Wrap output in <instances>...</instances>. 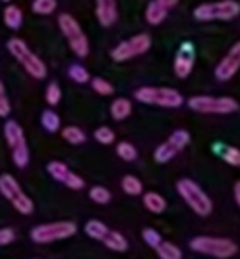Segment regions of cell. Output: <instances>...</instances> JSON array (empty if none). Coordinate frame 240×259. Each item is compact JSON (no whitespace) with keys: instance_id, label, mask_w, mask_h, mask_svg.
<instances>
[{"instance_id":"cell-1","label":"cell","mask_w":240,"mask_h":259,"mask_svg":"<svg viewBox=\"0 0 240 259\" xmlns=\"http://www.w3.org/2000/svg\"><path fill=\"white\" fill-rule=\"evenodd\" d=\"M7 50H9L11 55H13L21 65H23V69L32 78H35V79L46 78V74H48L46 64L34 52H30V48H28L25 41H21V39H18V37L9 39Z\"/></svg>"},{"instance_id":"cell-2","label":"cell","mask_w":240,"mask_h":259,"mask_svg":"<svg viewBox=\"0 0 240 259\" xmlns=\"http://www.w3.org/2000/svg\"><path fill=\"white\" fill-rule=\"evenodd\" d=\"M189 245H191V249L194 252L217 259L233 257L238 250L235 242H231L228 238H217V236H196V238L191 240Z\"/></svg>"},{"instance_id":"cell-3","label":"cell","mask_w":240,"mask_h":259,"mask_svg":"<svg viewBox=\"0 0 240 259\" xmlns=\"http://www.w3.org/2000/svg\"><path fill=\"white\" fill-rule=\"evenodd\" d=\"M177 191H179L180 198L187 203V206L191 208L194 213L207 217L212 211V199L205 194L202 187L196 182H192L191 178H182L177 182Z\"/></svg>"},{"instance_id":"cell-4","label":"cell","mask_w":240,"mask_h":259,"mask_svg":"<svg viewBox=\"0 0 240 259\" xmlns=\"http://www.w3.org/2000/svg\"><path fill=\"white\" fill-rule=\"evenodd\" d=\"M134 97L143 104L161 106V108H179L184 104V97L180 92L165 87H141L134 92Z\"/></svg>"},{"instance_id":"cell-5","label":"cell","mask_w":240,"mask_h":259,"mask_svg":"<svg viewBox=\"0 0 240 259\" xmlns=\"http://www.w3.org/2000/svg\"><path fill=\"white\" fill-rule=\"evenodd\" d=\"M240 14V4L235 0H219L212 4H202L194 9L192 16L198 21H230Z\"/></svg>"},{"instance_id":"cell-6","label":"cell","mask_w":240,"mask_h":259,"mask_svg":"<svg viewBox=\"0 0 240 259\" xmlns=\"http://www.w3.org/2000/svg\"><path fill=\"white\" fill-rule=\"evenodd\" d=\"M192 111L205 115H230L238 111V103L231 97H212V96H194L187 101Z\"/></svg>"},{"instance_id":"cell-7","label":"cell","mask_w":240,"mask_h":259,"mask_svg":"<svg viewBox=\"0 0 240 259\" xmlns=\"http://www.w3.org/2000/svg\"><path fill=\"white\" fill-rule=\"evenodd\" d=\"M0 192L20 213L28 215L34 211V201L25 194L21 185L18 184L13 175H0Z\"/></svg>"},{"instance_id":"cell-8","label":"cell","mask_w":240,"mask_h":259,"mask_svg":"<svg viewBox=\"0 0 240 259\" xmlns=\"http://www.w3.org/2000/svg\"><path fill=\"white\" fill-rule=\"evenodd\" d=\"M59 27L62 34L65 35V39L69 41V46H71L74 55H78L79 58H85L89 55V39L83 34L78 21L71 14L64 13L59 16Z\"/></svg>"},{"instance_id":"cell-9","label":"cell","mask_w":240,"mask_h":259,"mask_svg":"<svg viewBox=\"0 0 240 259\" xmlns=\"http://www.w3.org/2000/svg\"><path fill=\"white\" fill-rule=\"evenodd\" d=\"M4 136L9 145L11 152H13V160L18 167H25L30 160V154H28L27 140H25L23 129L18 125L14 120H9L4 125Z\"/></svg>"},{"instance_id":"cell-10","label":"cell","mask_w":240,"mask_h":259,"mask_svg":"<svg viewBox=\"0 0 240 259\" xmlns=\"http://www.w3.org/2000/svg\"><path fill=\"white\" fill-rule=\"evenodd\" d=\"M76 224L71 221H60V222H50V224L35 226L30 231V238L35 243H50L57 240H65L76 235Z\"/></svg>"},{"instance_id":"cell-11","label":"cell","mask_w":240,"mask_h":259,"mask_svg":"<svg viewBox=\"0 0 240 259\" xmlns=\"http://www.w3.org/2000/svg\"><path fill=\"white\" fill-rule=\"evenodd\" d=\"M150 37L147 34H138L134 37L127 39V41H122L118 46H115L111 50V58L115 62H126L131 60V58L138 57V55H143L150 50Z\"/></svg>"},{"instance_id":"cell-12","label":"cell","mask_w":240,"mask_h":259,"mask_svg":"<svg viewBox=\"0 0 240 259\" xmlns=\"http://www.w3.org/2000/svg\"><path fill=\"white\" fill-rule=\"evenodd\" d=\"M238 69H240V41L226 53V57L217 64L216 78L221 79V81H228V79H231L237 74Z\"/></svg>"},{"instance_id":"cell-13","label":"cell","mask_w":240,"mask_h":259,"mask_svg":"<svg viewBox=\"0 0 240 259\" xmlns=\"http://www.w3.org/2000/svg\"><path fill=\"white\" fill-rule=\"evenodd\" d=\"M192 67H194V48H192L191 42H184L180 46L179 53H177L175 64H173V69H175L177 78L184 79L191 74Z\"/></svg>"},{"instance_id":"cell-14","label":"cell","mask_w":240,"mask_h":259,"mask_svg":"<svg viewBox=\"0 0 240 259\" xmlns=\"http://www.w3.org/2000/svg\"><path fill=\"white\" fill-rule=\"evenodd\" d=\"M96 14L103 27H110L117 21V0H96Z\"/></svg>"},{"instance_id":"cell-15","label":"cell","mask_w":240,"mask_h":259,"mask_svg":"<svg viewBox=\"0 0 240 259\" xmlns=\"http://www.w3.org/2000/svg\"><path fill=\"white\" fill-rule=\"evenodd\" d=\"M168 16V9L163 6L159 0H152L147 6V11H145V18L150 25H159L165 21V18Z\"/></svg>"},{"instance_id":"cell-16","label":"cell","mask_w":240,"mask_h":259,"mask_svg":"<svg viewBox=\"0 0 240 259\" xmlns=\"http://www.w3.org/2000/svg\"><path fill=\"white\" fill-rule=\"evenodd\" d=\"M131 111H133V104H131L129 99H126V97H118V99H115L113 103L110 106V113L111 116H113V120H126L127 116L131 115Z\"/></svg>"},{"instance_id":"cell-17","label":"cell","mask_w":240,"mask_h":259,"mask_svg":"<svg viewBox=\"0 0 240 259\" xmlns=\"http://www.w3.org/2000/svg\"><path fill=\"white\" fill-rule=\"evenodd\" d=\"M179 148L175 147V145L172 143V141H165V143H161L157 148H155V152H154V159H155V162H159V164H166V162H170V160L173 159L177 154H179Z\"/></svg>"},{"instance_id":"cell-18","label":"cell","mask_w":240,"mask_h":259,"mask_svg":"<svg viewBox=\"0 0 240 259\" xmlns=\"http://www.w3.org/2000/svg\"><path fill=\"white\" fill-rule=\"evenodd\" d=\"M143 205L152 213H163L166 210V199L159 192H147L143 196Z\"/></svg>"},{"instance_id":"cell-19","label":"cell","mask_w":240,"mask_h":259,"mask_svg":"<svg viewBox=\"0 0 240 259\" xmlns=\"http://www.w3.org/2000/svg\"><path fill=\"white\" fill-rule=\"evenodd\" d=\"M21 21H23V13H21L20 7L16 6H7L4 9V23L11 28V30H18L21 27Z\"/></svg>"},{"instance_id":"cell-20","label":"cell","mask_w":240,"mask_h":259,"mask_svg":"<svg viewBox=\"0 0 240 259\" xmlns=\"http://www.w3.org/2000/svg\"><path fill=\"white\" fill-rule=\"evenodd\" d=\"M48 173L52 175V178H55L57 182H60V184H67L69 177H71L72 171L69 169L67 166H65L64 162H60V160H52V162H48Z\"/></svg>"},{"instance_id":"cell-21","label":"cell","mask_w":240,"mask_h":259,"mask_svg":"<svg viewBox=\"0 0 240 259\" xmlns=\"http://www.w3.org/2000/svg\"><path fill=\"white\" fill-rule=\"evenodd\" d=\"M104 245L110 250H115V252H126L127 250V240L124 235H120L118 231H108V235L104 236Z\"/></svg>"},{"instance_id":"cell-22","label":"cell","mask_w":240,"mask_h":259,"mask_svg":"<svg viewBox=\"0 0 240 259\" xmlns=\"http://www.w3.org/2000/svg\"><path fill=\"white\" fill-rule=\"evenodd\" d=\"M108 231H110L108 226L101 221H96V219H92V221H89L85 224V233L94 240H101V242H103L104 236L108 235Z\"/></svg>"},{"instance_id":"cell-23","label":"cell","mask_w":240,"mask_h":259,"mask_svg":"<svg viewBox=\"0 0 240 259\" xmlns=\"http://www.w3.org/2000/svg\"><path fill=\"white\" fill-rule=\"evenodd\" d=\"M62 138L71 145H82V143H85L87 134L83 133L79 127L69 125V127H65V129H62Z\"/></svg>"},{"instance_id":"cell-24","label":"cell","mask_w":240,"mask_h":259,"mask_svg":"<svg viewBox=\"0 0 240 259\" xmlns=\"http://www.w3.org/2000/svg\"><path fill=\"white\" fill-rule=\"evenodd\" d=\"M122 189L126 194L129 196H140L143 192V184L140 182V178H136L134 175H126L122 178Z\"/></svg>"},{"instance_id":"cell-25","label":"cell","mask_w":240,"mask_h":259,"mask_svg":"<svg viewBox=\"0 0 240 259\" xmlns=\"http://www.w3.org/2000/svg\"><path fill=\"white\" fill-rule=\"evenodd\" d=\"M155 250L161 259H182V250L172 242H161Z\"/></svg>"},{"instance_id":"cell-26","label":"cell","mask_w":240,"mask_h":259,"mask_svg":"<svg viewBox=\"0 0 240 259\" xmlns=\"http://www.w3.org/2000/svg\"><path fill=\"white\" fill-rule=\"evenodd\" d=\"M41 123L48 133H57L60 129V116L53 109H46L41 115Z\"/></svg>"},{"instance_id":"cell-27","label":"cell","mask_w":240,"mask_h":259,"mask_svg":"<svg viewBox=\"0 0 240 259\" xmlns=\"http://www.w3.org/2000/svg\"><path fill=\"white\" fill-rule=\"evenodd\" d=\"M89 196L94 203H97V205H106V203H110V199H111V192L108 191L106 187H101V185H96V187L90 189Z\"/></svg>"},{"instance_id":"cell-28","label":"cell","mask_w":240,"mask_h":259,"mask_svg":"<svg viewBox=\"0 0 240 259\" xmlns=\"http://www.w3.org/2000/svg\"><path fill=\"white\" fill-rule=\"evenodd\" d=\"M55 9H57V0H34L32 2V11L35 14L46 16V14H52Z\"/></svg>"},{"instance_id":"cell-29","label":"cell","mask_w":240,"mask_h":259,"mask_svg":"<svg viewBox=\"0 0 240 259\" xmlns=\"http://www.w3.org/2000/svg\"><path fill=\"white\" fill-rule=\"evenodd\" d=\"M117 155L122 160H127V162H131V160H134L138 157V150L134 148V145L127 143V141H122V143L117 145Z\"/></svg>"},{"instance_id":"cell-30","label":"cell","mask_w":240,"mask_h":259,"mask_svg":"<svg viewBox=\"0 0 240 259\" xmlns=\"http://www.w3.org/2000/svg\"><path fill=\"white\" fill-rule=\"evenodd\" d=\"M69 78H71L72 81H76V83H87L90 79V74H89V71L83 67V65L74 64V65H71V67H69Z\"/></svg>"},{"instance_id":"cell-31","label":"cell","mask_w":240,"mask_h":259,"mask_svg":"<svg viewBox=\"0 0 240 259\" xmlns=\"http://www.w3.org/2000/svg\"><path fill=\"white\" fill-rule=\"evenodd\" d=\"M94 138H96V141H99L101 145H111L115 141V133L110 127L103 125V127H99V129H96Z\"/></svg>"},{"instance_id":"cell-32","label":"cell","mask_w":240,"mask_h":259,"mask_svg":"<svg viewBox=\"0 0 240 259\" xmlns=\"http://www.w3.org/2000/svg\"><path fill=\"white\" fill-rule=\"evenodd\" d=\"M92 89H94V92H97L99 96H111L113 90H115L113 85L103 78H94L92 79Z\"/></svg>"},{"instance_id":"cell-33","label":"cell","mask_w":240,"mask_h":259,"mask_svg":"<svg viewBox=\"0 0 240 259\" xmlns=\"http://www.w3.org/2000/svg\"><path fill=\"white\" fill-rule=\"evenodd\" d=\"M45 97H46V103H48L50 106H57V104L60 103V99H62V90H60V87L57 85V83H50L48 89H46Z\"/></svg>"},{"instance_id":"cell-34","label":"cell","mask_w":240,"mask_h":259,"mask_svg":"<svg viewBox=\"0 0 240 259\" xmlns=\"http://www.w3.org/2000/svg\"><path fill=\"white\" fill-rule=\"evenodd\" d=\"M168 140L172 141V143L175 145V147L179 148V150H182V148L187 147V143H189V140H191V136H189L187 131L179 129V131H175V133H172V136H170Z\"/></svg>"},{"instance_id":"cell-35","label":"cell","mask_w":240,"mask_h":259,"mask_svg":"<svg viewBox=\"0 0 240 259\" xmlns=\"http://www.w3.org/2000/svg\"><path fill=\"white\" fill-rule=\"evenodd\" d=\"M141 236H143V242L147 243L148 247H152V249H157L159 243L163 242L161 235H159V233L155 231V229H152V228L143 229V233H141Z\"/></svg>"},{"instance_id":"cell-36","label":"cell","mask_w":240,"mask_h":259,"mask_svg":"<svg viewBox=\"0 0 240 259\" xmlns=\"http://www.w3.org/2000/svg\"><path fill=\"white\" fill-rule=\"evenodd\" d=\"M223 159L226 160L230 166L240 167V150L235 147H226L223 152Z\"/></svg>"},{"instance_id":"cell-37","label":"cell","mask_w":240,"mask_h":259,"mask_svg":"<svg viewBox=\"0 0 240 259\" xmlns=\"http://www.w3.org/2000/svg\"><path fill=\"white\" fill-rule=\"evenodd\" d=\"M11 113V104L6 97V90H4V83L0 79V116H7Z\"/></svg>"},{"instance_id":"cell-38","label":"cell","mask_w":240,"mask_h":259,"mask_svg":"<svg viewBox=\"0 0 240 259\" xmlns=\"http://www.w3.org/2000/svg\"><path fill=\"white\" fill-rule=\"evenodd\" d=\"M14 231L11 228H4L0 229V245H7V243H11L14 240Z\"/></svg>"},{"instance_id":"cell-39","label":"cell","mask_w":240,"mask_h":259,"mask_svg":"<svg viewBox=\"0 0 240 259\" xmlns=\"http://www.w3.org/2000/svg\"><path fill=\"white\" fill-rule=\"evenodd\" d=\"M159 2H161L163 6H165L166 9L170 11V9H172V7H175L177 4H179V0H159Z\"/></svg>"},{"instance_id":"cell-40","label":"cell","mask_w":240,"mask_h":259,"mask_svg":"<svg viewBox=\"0 0 240 259\" xmlns=\"http://www.w3.org/2000/svg\"><path fill=\"white\" fill-rule=\"evenodd\" d=\"M233 194H235V201H237V205L240 208V180L235 184V187H233Z\"/></svg>"},{"instance_id":"cell-41","label":"cell","mask_w":240,"mask_h":259,"mask_svg":"<svg viewBox=\"0 0 240 259\" xmlns=\"http://www.w3.org/2000/svg\"><path fill=\"white\" fill-rule=\"evenodd\" d=\"M2 2H11V0H2Z\"/></svg>"}]
</instances>
